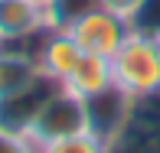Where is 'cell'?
Here are the masks:
<instances>
[{"mask_svg":"<svg viewBox=\"0 0 160 153\" xmlns=\"http://www.w3.org/2000/svg\"><path fill=\"white\" fill-rule=\"evenodd\" d=\"M114 85L128 98H150L160 91V36L131 30L124 46L111 55Z\"/></svg>","mask_w":160,"mask_h":153,"instance_id":"obj_1","label":"cell"},{"mask_svg":"<svg viewBox=\"0 0 160 153\" xmlns=\"http://www.w3.org/2000/svg\"><path fill=\"white\" fill-rule=\"evenodd\" d=\"M82 130H88V101L59 85L42 101V108L36 111V117L30 121L23 137L33 147H42V143L62 140V137L82 134Z\"/></svg>","mask_w":160,"mask_h":153,"instance_id":"obj_2","label":"cell"},{"mask_svg":"<svg viewBox=\"0 0 160 153\" xmlns=\"http://www.w3.org/2000/svg\"><path fill=\"white\" fill-rule=\"evenodd\" d=\"M108 153H160V91L131 101L124 124L108 140Z\"/></svg>","mask_w":160,"mask_h":153,"instance_id":"obj_3","label":"cell"},{"mask_svg":"<svg viewBox=\"0 0 160 153\" xmlns=\"http://www.w3.org/2000/svg\"><path fill=\"white\" fill-rule=\"evenodd\" d=\"M131 30H134V26H131L128 17L108 10V7H98L95 13H88L85 20H78L69 33L75 36V42L85 49V52L108 55V59H111V55L124 46V39L131 36Z\"/></svg>","mask_w":160,"mask_h":153,"instance_id":"obj_4","label":"cell"},{"mask_svg":"<svg viewBox=\"0 0 160 153\" xmlns=\"http://www.w3.org/2000/svg\"><path fill=\"white\" fill-rule=\"evenodd\" d=\"M30 52L36 55V65H39L42 75L52 78V82H59V85H65V78L75 72V65L85 55V49L75 42V36L69 30H52V26H46V30L36 36V46Z\"/></svg>","mask_w":160,"mask_h":153,"instance_id":"obj_5","label":"cell"},{"mask_svg":"<svg viewBox=\"0 0 160 153\" xmlns=\"http://www.w3.org/2000/svg\"><path fill=\"white\" fill-rule=\"evenodd\" d=\"M49 26L46 10L33 0H0V39L7 46H20L26 39H36Z\"/></svg>","mask_w":160,"mask_h":153,"instance_id":"obj_6","label":"cell"},{"mask_svg":"<svg viewBox=\"0 0 160 153\" xmlns=\"http://www.w3.org/2000/svg\"><path fill=\"white\" fill-rule=\"evenodd\" d=\"M56 88H59V82H52V78L42 75L39 82L30 85V88H23V91L10 94V98H3V101H0V127L13 130V134H26L30 121L36 117V111L42 108V101H46Z\"/></svg>","mask_w":160,"mask_h":153,"instance_id":"obj_7","label":"cell"},{"mask_svg":"<svg viewBox=\"0 0 160 153\" xmlns=\"http://www.w3.org/2000/svg\"><path fill=\"white\" fill-rule=\"evenodd\" d=\"M85 101H88V130L98 134V137H105V140H111L114 130L124 124L134 98H128L118 85H111L108 91L95 94V98H85Z\"/></svg>","mask_w":160,"mask_h":153,"instance_id":"obj_8","label":"cell"},{"mask_svg":"<svg viewBox=\"0 0 160 153\" xmlns=\"http://www.w3.org/2000/svg\"><path fill=\"white\" fill-rule=\"evenodd\" d=\"M39 78H42V72H39L36 55L30 49H17V46L0 49V101L23 91V88H30Z\"/></svg>","mask_w":160,"mask_h":153,"instance_id":"obj_9","label":"cell"},{"mask_svg":"<svg viewBox=\"0 0 160 153\" xmlns=\"http://www.w3.org/2000/svg\"><path fill=\"white\" fill-rule=\"evenodd\" d=\"M111 85H114L111 59H108V55H92V52H85L82 59H78V65H75V72L65 78L62 88H69L72 94H78V98H95V94L108 91Z\"/></svg>","mask_w":160,"mask_h":153,"instance_id":"obj_10","label":"cell"},{"mask_svg":"<svg viewBox=\"0 0 160 153\" xmlns=\"http://www.w3.org/2000/svg\"><path fill=\"white\" fill-rule=\"evenodd\" d=\"M98 7H105V3L101 0H52V7L46 10V20L52 30H72L78 20L95 13Z\"/></svg>","mask_w":160,"mask_h":153,"instance_id":"obj_11","label":"cell"},{"mask_svg":"<svg viewBox=\"0 0 160 153\" xmlns=\"http://www.w3.org/2000/svg\"><path fill=\"white\" fill-rule=\"evenodd\" d=\"M36 153H108V140L92 134V130H82V134L42 143V147H36Z\"/></svg>","mask_w":160,"mask_h":153,"instance_id":"obj_12","label":"cell"},{"mask_svg":"<svg viewBox=\"0 0 160 153\" xmlns=\"http://www.w3.org/2000/svg\"><path fill=\"white\" fill-rule=\"evenodd\" d=\"M0 153H36V147L23 134H13V130L0 127Z\"/></svg>","mask_w":160,"mask_h":153,"instance_id":"obj_13","label":"cell"},{"mask_svg":"<svg viewBox=\"0 0 160 153\" xmlns=\"http://www.w3.org/2000/svg\"><path fill=\"white\" fill-rule=\"evenodd\" d=\"M101 3L108 7V10H114V13H121V17H128V20H134L137 17V10H141L147 0H101Z\"/></svg>","mask_w":160,"mask_h":153,"instance_id":"obj_14","label":"cell"},{"mask_svg":"<svg viewBox=\"0 0 160 153\" xmlns=\"http://www.w3.org/2000/svg\"><path fill=\"white\" fill-rule=\"evenodd\" d=\"M36 7H42V10H49V7H52V0H33Z\"/></svg>","mask_w":160,"mask_h":153,"instance_id":"obj_15","label":"cell"},{"mask_svg":"<svg viewBox=\"0 0 160 153\" xmlns=\"http://www.w3.org/2000/svg\"><path fill=\"white\" fill-rule=\"evenodd\" d=\"M3 46H7V42H3V39H0V49H3Z\"/></svg>","mask_w":160,"mask_h":153,"instance_id":"obj_16","label":"cell"}]
</instances>
